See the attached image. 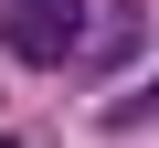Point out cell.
<instances>
[{
	"label": "cell",
	"instance_id": "1",
	"mask_svg": "<svg viewBox=\"0 0 159 148\" xmlns=\"http://www.w3.org/2000/svg\"><path fill=\"white\" fill-rule=\"evenodd\" d=\"M85 11L96 0H0V53L32 63V74H53V63H74V42H85Z\"/></svg>",
	"mask_w": 159,
	"mask_h": 148
},
{
	"label": "cell",
	"instance_id": "2",
	"mask_svg": "<svg viewBox=\"0 0 159 148\" xmlns=\"http://www.w3.org/2000/svg\"><path fill=\"white\" fill-rule=\"evenodd\" d=\"M96 11H106V21H96L85 42H74V53H85V63H117V53L138 42V11H117V0H96Z\"/></svg>",
	"mask_w": 159,
	"mask_h": 148
},
{
	"label": "cell",
	"instance_id": "3",
	"mask_svg": "<svg viewBox=\"0 0 159 148\" xmlns=\"http://www.w3.org/2000/svg\"><path fill=\"white\" fill-rule=\"evenodd\" d=\"M0 148H21V137H0Z\"/></svg>",
	"mask_w": 159,
	"mask_h": 148
}]
</instances>
